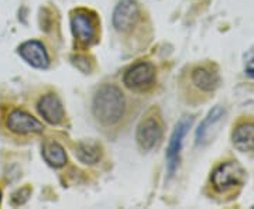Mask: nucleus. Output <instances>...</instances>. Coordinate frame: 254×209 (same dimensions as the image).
Wrapping results in <instances>:
<instances>
[{
  "mask_svg": "<svg viewBox=\"0 0 254 209\" xmlns=\"http://www.w3.org/2000/svg\"><path fill=\"white\" fill-rule=\"evenodd\" d=\"M44 160L47 163L50 164L51 167L55 168H60L66 163V154H65V150H64L61 145L58 143H50L44 147Z\"/></svg>",
  "mask_w": 254,
  "mask_h": 209,
  "instance_id": "14",
  "label": "nucleus"
},
{
  "mask_svg": "<svg viewBox=\"0 0 254 209\" xmlns=\"http://www.w3.org/2000/svg\"><path fill=\"white\" fill-rule=\"evenodd\" d=\"M193 85L203 92H213L219 86V75L209 67H198L192 71Z\"/></svg>",
  "mask_w": 254,
  "mask_h": 209,
  "instance_id": "12",
  "label": "nucleus"
},
{
  "mask_svg": "<svg viewBox=\"0 0 254 209\" xmlns=\"http://www.w3.org/2000/svg\"><path fill=\"white\" fill-rule=\"evenodd\" d=\"M38 113L50 125H58L64 119V109L61 100L54 93L44 95L38 102Z\"/></svg>",
  "mask_w": 254,
  "mask_h": 209,
  "instance_id": "10",
  "label": "nucleus"
},
{
  "mask_svg": "<svg viewBox=\"0 0 254 209\" xmlns=\"http://www.w3.org/2000/svg\"><path fill=\"white\" fill-rule=\"evenodd\" d=\"M71 26H72L73 36L79 43L89 44L95 40L96 20H95V16H91L88 11L78 10L76 13H73L71 17Z\"/></svg>",
  "mask_w": 254,
  "mask_h": 209,
  "instance_id": "6",
  "label": "nucleus"
},
{
  "mask_svg": "<svg viewBox=\"0 0 254 209\" xmlns=\"http://www.w3.org/2000/svg\"><path fill=\"white\" fill-rule=\"evenodd\" d=\"M192 118H184L180 120V123L177 125V128L174 130L171 140H170V144H168V150H167V168H168V174L170 177H173L178 163H180V153H181L182 148V141H184V137L188 133V129L192 125Z\"/></svg>",
  "mask_w": 254,
  "mask_h": 209,
  "instance_id": "3",
  "label": "nucleus"
},
{
  "mask_svg": "<svg viewBox=\"0 0 254 209\" xmlns=\"http://www.w3.org/2000/svg\"><path fill=\"white\" fill-rule=\"evenodd\" d=\"M155 70L150 63H140L125 73V85L133 91H143L153 85Z\"/></svg>",
  "mask_w": 254,
  "mask_h": 209,
  "instance_id": "5",
  "label": "nucleus"
},
{
  "mask_svg": "<svg viewBox=\"0 0 254 209\" xmlns=\"http://www.w3.org/2000/svg\"><path fill=\"white\" fill-rule=\"evenodd\" d=\"M125 98L118 86L105 85L93 98V115L100 123L110 126L118 123L123 116Z\"/></svg>",
  "mask_w": 254,
  "mask_h": 209,
  "instance_id": "1",
  "label": "nucleus"
},
{
  "mask_svg": "<svg viewBox=\"0 0 254 209\" xmlns=\"http://www.w3.org/2000/svg\"><path fill=\"white\" fill-rule=\"evenodd\" d=\"M163 130L154 118H148L140 123L137 129V141L143 150H151L161 139Z\"/></svg>",
  "mask_w": 254,
  "mask_h": 209,
  "instance_id": "9",
  "label": "nucleus"
},
{
  "mask_svg": "<svg viewBox=\"0 0 254 209\" xmlns=\"http://www.w3.org/2000/svg\"><path fill=\"white\" fill-rule=\"evenodd\" d=\"M246 180V171L237 161H227L218 165L210 175L213 190L220 195L236 194Z\"/></svg>",
  "mask_w": 254,
  "mask_h": 209,
  "instance_id": "2",
  "label": "nucleus"
},
{
  "mask_svg": "<svg viewBox=\"0 0 254 209\" xmlns=\"http://www.w3.org/2000/svg\"><path fill=\"white\" fill-rule=\"evenodd\" d=\"M138 6L134 0H122L113 13V26L119 31H127L138 20Z\"/></svg>",
  "mask_w": 254,
  "mask_h": 209,
  "instance_id": "7",
  "label": "nucleus"
},
{
  "mask_svg": "<svg viewBox=\"0 0 254 209\" xmlns=\"http://www.w3.org/2000/svg\"><path fill=\"white\" fill-rule=\"evenodd\" d=\"M247 73H249L250 76H253V78H254V70H253V68H250V70L247 71Z\"/></svg>",
  "mask_w": 254,
  "mask_h": 209,
  "instance_id": "16",
  "label": "nucleus"
},
{
  "mask_svg": "<svg viewBox=\"0 0 254 209\" xmlns=\"http://www.w3.org/2000/svg\"><path fill=\"white\" fill-rule=\"evenodd\" d=\"M75 154L79 161L85 164H95L100 158L99 148L96 145L86 144V143H81L78 145Z\"/></svg>",
  "mask_w": 254,
  "mask_h": 209,
  "instance_id": "15",
  "label": "nucleus"
},
{
  "mask_svg": "<svg viewBox=\"0 0 254 209\" xmlns=\"http://www.w3.org/2000/svg\"><path fill=\"white\" fill-rule=\"evenodd\" d=\"M225 116V109H222L220 106H216L209 112L206 119L200 123L199 129L196 130V141L198 144H206L210 141V130L212 128H216L219 122Z\"/></svg>",
  "mask_w": 254,
  "mask_h": 209,
  "instance_id": "13",
  "label": "nucleus"
},
{
  "mask_svg": "<svg viewBox=\"0 0 254 209\" xmlns=\"http://www.w3.org/2000/svg\"><path fill=\"white\" fill-rule=\"evenodd\" d=\"M18 54L21 55V58L24 61H27L28 64L34 68L46 70L50 65V58H48L46 48L40 41H36V40H31V41L21 44L18 48Z\"/></svg>",
  "mask_w": 254,
  "mask_h": 209,
  "instance_id": "8",
  "label": "nucleus"
},
{
  "mask_svg": "<svg viewBox=\"0 0 254 209\" xmlns=\"http://www.w3.org/2000/svg\"><path fill=\"white\" fill-rule=\"evenodd\" d=\"M233 145L242 153L254 151V120H243L233 130Z\"/></svg>",
  "mask_w": 254,
  "mask_h": 209,
  "instance_id": "11",
  "label": "nucleus"
},
{
  "mask_svg": "<svg viewBox=\"0 0 254 209\" xmlns=\"http://www.w3.org/2000/svg\"><path fill=\"white\" fill-rule=\"evenodd\" d=\"M6 128L9 129L11 133H16L20 136L37 135L44 130V126L36 118L18 109L10 112L6 120Z\"/></svg>",
  "mask_w": 254,
  "mask_h": 209,
  "instance_id": "4",
  "label": "nucleus"
}]
</instances>
